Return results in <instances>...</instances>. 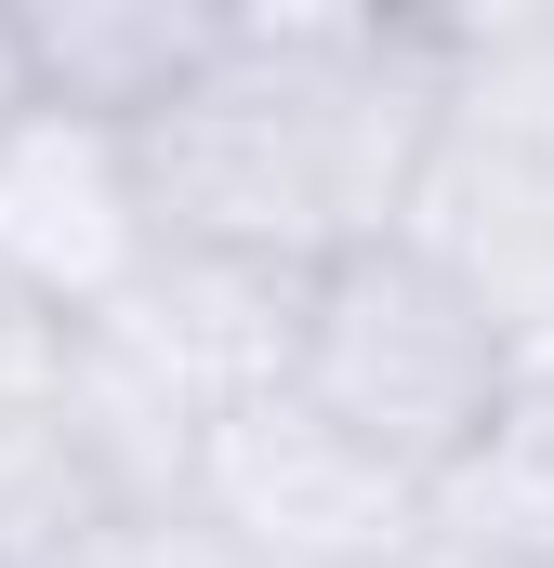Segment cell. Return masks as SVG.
<instances>
[{"instance_id":"4","label":"cell","mask_w":554,"mask_h":568,"mask_svg":"<svg viewBox=\"0 0 554 568\" xmlns=\"http://www.w3.org/2000/svg\"><path fill=\"white\" fill-rule=\"evenodd\" d=\"M158 212H145V159L106 120L40 106L0 145V304L40 331H93L158 278Z\"/></svg>"},{"instance_id":"1","label":"cell","mask_w":554,"mask_h":568,"mask_svg":"<svg viewBox=\"0 0 554 568\" xmlns=\"http://www.w3.org/2000/svg\"><path fill=\"white\" fill-rule=\"evenodd\" d=\"M449 133V13H238L225 53L133 133L172 252L317 278L410 239Z\"/></svg>"},{"instance_id":"5","label":"cell","mask_w":554,"mask_h":568,"mask_svg":"<svg viewBox=\"0 0 554 568\" xmlns=\"http://www.w3.org/2000/svg\"><path fill=\"white\" fill-rule=\"evenodd\" d=\"M225 27H238L225 0H66V13H27V67H40V106L145 133L225 53Z\"/></svg>"},{"instance_id":"7","label":"cell","mask_w":554,"mask_h":568,"mask_svg":"<svg viewBox=\"0 0 554 568\" xmlns=\"http://www.w3.org/2000/svg\"><path fill=\"white\" fill-rule=\"evenodd\" d=\"M40 120V67H27V13H0V145Z\"/></svg>"},{"instance_id":"3","label":"cell","mask_w":554,"mask_h":568,"mask_svg":"<svg viewBox=\"0 0 554 568\" xmlns=\"http://www.w3.org/2000/svg\"><path fill=\"white\" fill-rule=\"evenodd\" d=\"M185 516L252 568H410L435 542V503L397 463H370L357 436H330L290 384L212 424Z\"/></svg>"},{"instance_id":"6","label":"cell","mask_w":554,"mask_h":568,"mask_svg":"<svg viewBox=\"0 0 554 568\" xmlns=\"http://www.w3.org/2000/svg\"><path fill=\"white\" fill-rule=\"evenodd\" d=\"M27 568H252V556H225L198 516H106V529H80V542H53Z\"/></svg>"},{"instance_id":"2","label":"cell","mask_w":554,"mask_h":568,"mask_svg":"<svg viewBox=\"0 0 554 568\" xmlns=\"http://www.w3.org/2000/svg\"><path fill=\"white\" fill-rule=\"evenodd\" d=\"M290 397L330 436H357L370 463H397L422 503H449L475 449L515 424L529 344L435 239H370L317 265L290 304Z\"/></svg>"}]
</instances>
